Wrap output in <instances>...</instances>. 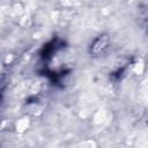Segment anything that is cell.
<instances>
[{
  "mask_svg": "<svg viewBox=\"0 0 148 148\" xmlns=\"http://www.w3.org/2000/svg\"><path fill=\"white\" fill-rule=\"evenodd\" d=\"M106 42H108V39H106L105 36L99 37L98 39H96L95 43H94V45H92V50H94V52H99L102 49H104L105 45H106Z\"/></svg>",
  "mask_w": 148,
  "mask_h": 148,
  "instance_id": "cell-1",
  "label": "cell"
}]
</instances>
